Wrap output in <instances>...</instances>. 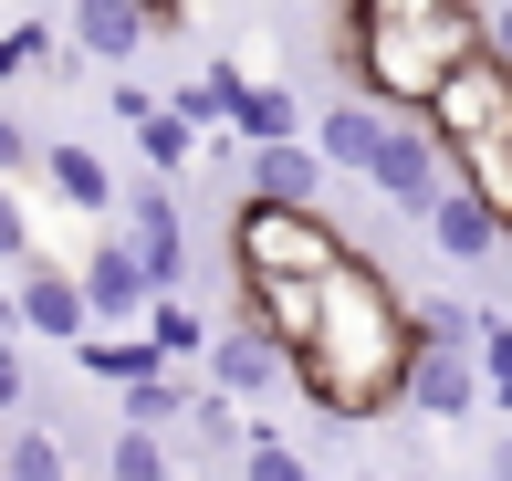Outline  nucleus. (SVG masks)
Listing matches in <instances>:
<instances>
[{"label": "nucleus", "mask_w": 512, "mask_h": 481, "mask_svg": "<svg viewBox=\"0 0 512 481\" xmlns=\"http://www.w3.org/2000/svg\"><path fill=\"white\" fill-rule=\"evenodd\" d=\"M408 356H418V335H408V293L387 283V272L366 262L356 241H345V262H324L314 335L293 346V387H304V398H314L335 429H366V419H387V408H398Z\"/></svg>", "instance_id": "1"}, {"label": "nucleus", "mask_w": 512, "mask_h": 481, "mask_svg": "<svg viewBox=\"0 0 512 481\" xmlns=\"http://www.w3.org/2000/svg\"><path fill=\"white\" fill-rule=\"evenodd\" d=\"M460 53H481V11L471 0H418V11H356V0H335V63L387 116H418Z\"/></svg>", "instance_id": "2"}, {"label": "nucleus", "mask_w": 512, "mask_h": 481, "mask_svg": "<svg viewBox=\"0 0 512 481\" xmlns=\"http://www.w3.org/2000/svg\"><path fill=\"white\" fill-rule=\"evenodd\" d=\"M230 262H241V283L251 272H324V262H345V231L324 210H304V199H251L241 189V210H230Z\"/></svg>", "instance_id": "3"}, {"label": "nucleus", "mask_w": 512, "mask_h": 481, "mask_svg": "<svg viewBox=\"0 0 512 481\" xmlns=\"http://www.w3.org/2000/svg\"><path fill=\"white\" fill-rule=\"evenodd\" d=\"M418 126H429L439 147H512V63L460 53L450 74H439V95L418 105Z\"/></svg>", "instance_id": "4"}, {"label": "nucleus", "mask_w": 512, "mask_h": 481, "mask_svg": "<svg viewBox=\"0 0 512 481\" xmlns=\"http://www.w3.org/2000/svg\"><path fill=\"white\" fill-rule=\"evenodd\" d=\"M0 335H21V346H84V335H95L84 283L63 262H21L11 293H0Z\"/></svg>", "instance_id": "5"}, {"label": "nucleus", "mask_w": 512, "mask_h": 481, "mask_svg": "<svg viewBox=\"0 0 512 481\" xmlns=\"http://www.w3.org/2000/svg\"><path fill=\"white\" fill-rule=\"evenodd\" d=\"M74 283H84V314H95V335H136L147 325V304H157V283H147V262H136V241L115 231H95V251L74 262Z\"/></svg>", "instance_id": "6"}, {"label": "nucleus", "mask_w": 512, "mask_h": 481, "mask_svg": "<svg viewBox=\"0 0 512 481\" xmlns=\"http://www.w3.org/2000/svg\"><path fill=\"white\" fill-rule=\"evenodd\" d=\"M366 189H377L387 210L418 220L439 189H450V168H439V136L418 126V116H387V126H377V157H366Z\"/></svg>", "instance_id": "7"}, {"label": "nucleus", "mask_w": 512, "mask_h": 481, "mask_svg": "<svg viewBox=\"0 0 512 481\" xmlns=\"http://www.w3.org/2000/svg\"><path fill=\"white\" fill-rule=\"evenodd\" d=\"M199 366H209L220 398H272V387H293V366H283V346H272L262 325H209Z\"/></svg>", "instance_id": "8"}, {"label": "nucleus", "mask_w": 512, "mask_h": 481, "mask_svg": "<svg viewBox=\"0 0 512 481\" xmlns=\"http://www.w3.org/2000/svg\"><path fill=\"white\" fill-rule=\"evenodd\" d=\"M481 398H492V387H481V356H439V346H418V356H408V387H398V408H418L429 429H460Z\"/></svg>", "instance_id": "9"}, {"label": "nucleus", "mask_w": 512, "mask_h": 481, "mask_svg": "<svg viewBox=\"0 0 512 481\" xmlns=\"http://www.w3.org/2000/svg\"><path fill=\"white\" fill-rule=\"evenodd\" d=\"M418 231H429V251H439L450 272H481V262H502V241H512V231H502L492 210H481L471 189H439L429 210H418Z\"/></svg>", "instance_id": "10"}, {"label": "nucleus", "mask_w": 512, "mask_h": 481, "mask_svg": "<svg viewBox=\"0 0 512 481\" xmlns=\"http://www.w3.org/2000/svg\"><path fill=\"white\" fill-rule=\"evenodd\" d=\"M63 42H74L84 63H136L157 42V11L147 0H74V11H63Z\"/></svg>", "instance_id": "11"}, {"label": "nucleus", "mask_w": 512, "mask_h": 481, "mask_svg": "<svg viewBox=\"0 0 512 481\" xmlns=\"http://www.w3.org/2000/svg\"><path fill=\"white\" fill-rule=\"evenodd\" d=\"M32 178H42V189H53L74 220H95V231L115 220V189H126V178H115L95 147H42V168H32Z\"/></svg>", "instance_id": "12"}, {"label": "nucleus", "mask_w": 512, "mask_h": 481, "mask_svg": "<svg viewBox=\"0 0 512 481\" xmlns=\"http://www.w3.org/2000/svg\"><path fill=\"white\" fill-rule=\"evenodd\" d=\"M241 189H251V199H304V210H324V157H314V136L241 147Z\"/></svg>", "instance_id": "13"}, {"label": "nucleus", "mask_w": 512, "mask_h": 481, "mask_svg": "<svg viewBox=\"0 0 512 481\" xmlns=\"http://www.w3.org/2000/svg\"><path fill=\"white\" fill-rule=\"evenodd\" d=\"M241 440H251L241 398H220V387H189V419H178V461H209V471H230V461H241Z\"/></svg>", "instance_id": "14"}, {"label": "nucleus", "mask_w": 512, "mask_h": 481, "mask_svg": "<svg viewBox=\"0 0 512 481\" xmlns=\"http://www.w3.org/2000/svg\"><path fill=\"white\" fill-rule=\"evenodd\" d=\"M377 126H387V105L335 95V105H324V116H314L304 136H314V157H324V168H356V178H366V157H377Z\"/></svg>", "instance_id": "15"}, {"label": "nucleus", "mask_w": 512, "mask_h": 481, "mask_svg": "<svg viewBox=\"0 0 512 481\" xmlns=\"http://www.w3.org/2000/svg\"><path fill=\"white\" fill-rule=\"evenodd\" d=\"M230 136L241 147H283V136H304V105H293V84L283 74H241V105H230Z\"/></svg>", "instance_id": "16"}, {"label": "nucleus", "mask_w": 512, "mask_h": 481, "mask_svg": "<svg viewBox=\"0 0 512 481\" xmlns=\"http://www.w3.org/2000/svg\"><path fill=\"white\" fill-rule=\"evenodd\" d=\"M481 325H492V304H471V293H429V304H408V335L439 356H481Z\"/></svg>", "instance_id": "17"}, {"label": "nucleus", "mask_w": 512, "mask_h": 481, "mask_svg": "<svg viewBox=\"0 0 512 481\" xmlns=\"http://www.w3.org/2000/svg\"><path fill=\"white\" fill-rule=\"evenodd\" d=\"M230 105H241V63H199L168 95V116H189V136H230Z\"/></svg>", "instance_id": "18"}, {"label": "nucleus", "mask_w": 512, "mask_h": 481, "mask_svg": "<svg viewBox=\"0 0 512 481\" xmlns=\"http://www.w3.org/2000/svg\"><path fill=\"white\" fill-rule=\"evenodd\" d=\"M105 481H189L168 429H105Z\"/></svg>", "instance_id": "19"}, {"label": "nucleus", "mask_w": 512, "mask_h": 481, "mask_svg": "<svg viewBox=\"0 0 512 481\" xmlns=\"http://www.w3.org/2000/svg\"><path fill=\"white\" fill-rule=\"evenodd\" d=\"M178 419H189V377H178V366L115 387V429H168V440H178Z\"/></svg>", "instance_id": "20"}, {"label": "nucleus", "mask_w": 512, "mask_h": 481, "mask_svg": "<svg viewBox=\"0 0 512 481\" xmlns=\"http://www.w3.org/2000/svg\"><path fill=\"white\" fill-rule=\"evenodd\" d=\"M0 481H74V450H63L42 419H11V440H0Z\"/></svg>", "instance_id": "21"}, {"label": "nucleus", "mask_w": 512, "mask_h": 481, "mask_svg": "<svg viewBox=\"0 0 512 481\" xmlns=\"http://www.w3.org/2000/svg\"><path fill=\"white\" fill-rule=\"evenodd\" d=\"M136 335L157 346V366H199V346H209V314H189L178 293H157V304H147V325H136Z\"/></svg>", "instance_id": "22"}, {"label": "nucleus", "mask_w": 512, "mask_h": 481, "mask_svg": "<svg viewBox=\"0 0 512 481\" xmlns=\"http://www.w3.org/2000/svg\"><path fill=\"white\" fill-rule=\"evenodd\" d=\"M84 377H95V387H136V377H157V346H147V335H84Z\"/></svg>", "instance_id": "23"}, {"label": "nucleus", "mask_w": 512, "mask_h": 481, "mask_svg": "<svg viewBox=\"0 0 512 481\" xmlns=\"http://www.w3.org/2000/svg\"><path fill=\"white\" fill-rule=\"evenodd\" d=\"M136 157H147V178H168V189H178V168H189V157H199L189 116H168V105H157V116L136 126Z\"/></svg>", "instance_id": "24"}, {"label": "nucleus", "mask_w": 512, "mask_h": 481, "mask_svg": "<svg viewBox=\"0 0 512 481\" xmlns=\"http://www.w3.org/2000/svg\"><path fill=\"white\" fill-rule=\"evenodd\" d=\"M230 481H314V461H304L293 440H272V429H251L241 461H230Z\"/></svg>", "instance_id": "25"}, {"label": "nucleus", "mask_w": 512, "mask_h": 481, "mask_svg": "<svg viewBox=\"0 0 512 481\" xmlns=\"http://www.w3.org/2000/svg\"><path fill=\"white\" fill-rule=\"evenodd\" d=\"M21 262H42V231H32V199L0 178V272H21Z\"/></svg>", "instance_id": "26"}, {"label": "nucleus", "mask_w": 512, "mask_h": 481, "mask_svg": "<svg viewBox=\"0 0 512 481\" xmlns=\"http://www.w3.org/2000/svg\"><path fill=\"white\" fill-rule=\"evenodd\" d=\"M32 168H42V136L21 126L11 105H0V178H11V189H21V178H32Z\"/></svg>", "instance_id": "27"}, {"label": "nucleus", "mask_w": 512, "mask_h": 481, "mask_svg": "<svg viewBox=\"0 0 512 481\" xmlns=\"http://www.w3.org/2000/svg\"><path fill=\"white\" fill-rule=\"evenodd\" d=\"M32 408V366H21V335H0V429Z\"/></svg>", "instance_id": "28"}, {"label": "nucleus", "mask_w": 512, "mask_h": 481, "mask_svg": "<svg viewBox=\"0 0 512 481\" xmlns=\"http://www.w3.org/2000/svg\"><path fill=\"white\" fill-rule=\"evenodd\" d=\"M481 387H512V314L481 325Z\"/></svg>", "instance_id": "29"}, {"label": "nucleus", "mask_w": 512, "mask_h": 481, "mask_svg": "<svg viewBox=\"0 0 512 481\" xmlns=\"http://www.w3.org/2000/svg\"><path fill=\"white\" fill-rule=\"evenodd\" d=\"M105 105H115V116H126V126H147V116H157V95H147V84H126V74L105 84Z\"/></svg>", "instance_id": "30"}, {"label": "nucleus", "mask_w": 512, "mask_h": 481, "mask_svg": "<svg viewBox=\"0 0 512 481\" xmlns=\"http://www.w3.org/2000/svg\"><path fill=\"white\" fill-rule=\"evenodd\" d=\"M481 53L512 63V0H502V11H481Z\"/></svg>", "instance_id": "31"}, {"label": "nucleus", "mask_w": 512, "mask_h": 481, "mask_svg": "<svg viewBox=\"0 0 512 481\" xmlns=\"http://www.w3.org/2000/svg\"><path fill=\"white\" fill-rule=\"evenodd\" d=\"M492 481H512V419H502V440H492Z\"/></svg>", "instance_id": "32"}, {"label": "nucleus", "mask_w": 512, "mask_h": 481, "mask_svg": "<svg viewBox=\"0 0 512 481\" xmlns=\"http://www.w3.org/2000/svg\"><path fill=\"white\" fill-rule=\"evenodd\" d=\"M356 11H418V0H356Z\"/></svg>", "instance_id": "33"}, {"label": "nucleus", "mask_w": 512, "mask_h": 481, "mask_svg": "<svg viewBox=\"0 0 512 481\" xmlns=\"http://www.w3.org/2000/svg\"><path fill=\"white\" fill-rule=\"evenodd\" d=\"M492 408H502V419H512V387H492Z\"/></svg>", "instance_id": "34"}, {"label": "nucleus", "mask_w": 512, "mask_h": 481, "mask_svg": "<svg viewBox=\"0 0 512 481\" xmlns=\"http://www.w3.org/2000/svg\"><path fill=\"white\" fill-rule=\"evenodd\" d=\"M471 11H502V0H471Z\"/></svg>", "instance_id": "35"}]
</instances>
